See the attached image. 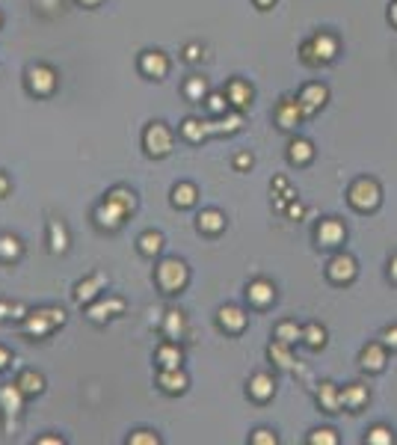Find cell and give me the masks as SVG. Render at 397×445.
Returning <instances> with one entry per match:
<instances>
[{
    "mask_svg": "<svg viewBox=\"0 0 397 445\" xmlns=\"http://www.w3.org/2000/svg\"><path fill=\"white\" fill-rule=\"evenodd\" d=\"M284 211H288V217H296V220H300L305 208H303V202H300V199H291V202H288V208H284Z\"/></svg>",
    "mask_w": 397,
    "mask_h": 445,
    "instance_id": "49",
    "label": "cell"
},
{
    "mask_svg": "<svg viewBox=\"0 0 397 445\" xmlns=\"http://www.w3.org/2000/svg\"><path fill=\"white\" fill-rule=\"evenodd\" d=\"M217 324L222 332H231V336H238V332L246 330V324H250V315L243 312L240 306H222L217 312Z\"/></svg>",
    "mask_w": 397,
    "mask_h": 445,
    "instance_id": "14",
    "label": "cell"
},
{
    "mask_svg": "<svg viewBox=\"0 0 397 445\" xmlns=\"http://www.w3.org/2000/svg\"><path fill=\"white\" fill-rule=\"evenodd\" d=\"M136 246H140V253L145 258H154V255H160V250H164V234L160 232H143Z\"/></svg>",
    "mask_w": 397,
    "mask_h": 445,
    "instance_id": "35",
    "label": "cell"
},
{
    "mask_svg": "<svg viewBox=\"0 0 397 445\" xmlns=\"http://www.w3.org/2000/svg\"><path fill=\"white\" fill-rule=\"evenodd\" d=\"M184 59H187V63H196V59H202V45H198V42H190L187 48H184Z\"/></svg>",
    "mask_w": 397,
    "mask_h": 445,
    "instance_id": "47",
    "label": "cell"
},
{
    "mask_svg": "<svg viewBox=\"0 0 397 445\" xmlns=\"http://www.w3.org/2000/svg\"><path fill=\"white\" fill-rule=\"evenodd\" d=\"M184 95H187L193 104H202L205 98H208V80L198 78V74H193V78L184 83Z\"/></svg>",
    "mask_w": 397,
    "mask_h": 445,
    "instance_id": "37",
    "label": "cell"
},
{
    "mask_svg": "<svg viewBox=\"0 0 397 445\" xmlns=\"http://www.w3.org/2000/svg\"><path fill=\"white\" fill-rule=\"evenodd\" d=\"M18 386L24 389V395H39L45 389V377L36 374V371H24V374L18 377Z\"/></svg>",
    "mask_w": 397,
    "mask_h": 445,
    "instance_id": "42",
    "label": "cell"
},
{
    "mask_svg": "<svg viewBox=\"0 0 397 445\" xmlns=\"http://www.w3.org/2000/svg\"><path fill=\"white\" fill-rule=\"evenodd\" d=\"M303 344H305V348H312V351L326 348V327L317 324V320L305 324V327H303Z\"/></svg>",
    "mask_w": 397,
    "mask_h": 445,
    "instance_id": "34",
    "label": "cell"
},
{
    "mask_svg": "<svg viewBox=\"0 0 397 445\" xmlns=\"http://www.w3.org/2000/svg\"><path fill=\"white\" fill-rule=\"evenodd\" d=\"M246 300L255 309H267L276 300V285H273L270 279H252L250 285H246Z\"/></svg>",
    "mask_w": 397,
    "mask_h": 445,
    "instance_id": "16",
    "label": "cell"
},
{
    "mask_svg": "<svg viewBox=\"0 0 397 445\" xmlns=\"http://www.w3.org/2000/svg\"><path fill=\"white\" fill-rule=\"evenodd\" d=\"M386 15H389V24L397 30V0H391V3H389V12H386Z\"/></svg>",
    "mask_w": 397,
    "mask_h": 445,
    "instance_id": "50",
    "label": "cell"
},
{
    "mask_svg": "<svg viewBox=\"0 0 397 445\" xmlns=\"http://www.w3.org/2000/svg\"><path fill=\"white\" fill-rule=\"evenodd\" d=\"M389 365V348L382 341H368L362 353H359V368L368 371V374H380Z\"/></svg>",
    "mask_w": 397,
    "mask_h": 445,
    "instance_id": "9",
    "label": "cell"
},
{
    "mask_svg": "<svg viewBox=\"0 0 397 445\" xmlns=\"http://www.w3.org/2000/svg\"><path fill=\"white\" fill-rule=\"evenodd\" d=\"M273 339L284 341V344H291V348H294L296 341H303V327L296 324V320H279L276 330H273Z\"/></svg>",
    "mask_w": 397,
    "mask_h": 445,
    "instance_id": "31",
    "label": "cell"
},
{
    "mask_svg": "<svg viewBox=\"0 0 397 445\" xmlns=\"http://www.w3.org/2000/svg\"><path fill=\"white\" fill-rule=\"evenodd\" d=\"M315 241H317L320 250H338V246L347 241V226H344V220H338V217L320 220V222H317V229H315Z\"/></svg>",
    "mask_w": 397,
    "mask_h": 445,
    "instance_id": "7",
    "label": "cell"
},
{
    "mask_svg": "<svg viewBox=\"0 0 397 445\" xmlns=\"http://www.w3.org/2000/svg\"><path fill=\"white\" fill-rule=\"evenodd\" d=\"M181 137L187 143H202L210 137V125L208 119H196V116H187L181 122Z\"/></svg>",
    "mask_w": 397,
    "mask_h": 445,
    "instance_id": "30",
    "label": "cell"
},
{
    "mask_svg": "<svg viewBox=\"0 0 397 445\" xmlns=\"http://www.w3.org/2000/svg\"><path fill=\"white\" fill-rule=\"evenodd\" d=\"M205 107H208V113L210 116H226L229 110H231V104H229V98H226V92H208V98H205Z\"/></svg>",
    "mask_w": 397,
    "mask_h": 445,
    "instance_id": "40",
    "label": "cell"
},
{
    "mask_svg": "<svg viewBox=\"0 0 397 445\" xmlns=\"http://www.w3.org/2000/svg\"><path fill=\"white\" fill-rule=\"evenodd\" d=\"M154 282L164 294H181L190 282V270L181 258H164L154 270Z\"/></svg>",
    "mask_w": 397,
    "mask_h": 445,
    "instance_id": "2",
    "label": "cell"
},
{
    "mask_svg": "<svg viewBox=\"0 0 397 445\" xmlns=\"http://www.w3.org/2000/svg\"><path fill=\"white\" fill-rule=\"evenodd\" d=\"M315 401L320 407V413H326V416L344 413V407H341V386H338V383H332V380H320L317 383Z\"/></svg>",
    "mask_w": 397,
    "mask_h": 445,
    "instance_id": "10",
    "label": "cell"
},
{
    "mask_svg": "<svg viewBox=\"0 0 397 445\" xmlns=\"http://www.w3.org/2000/svg\"><path fill=\"white\" fill-rule=\"evenodd\" d=\"M356 276H359V264L350 253H335L326 262V279L332 285H350Z\"/></svg>",
    "mask_w": 397,
    "mask_h": 445,
    "instance_id": "5",
    "label": "cell"
},
{
    "mask_svg": "<svg viewBox=\"0 0 397 445\" xmlns=\"http://www.w3.org/2000/svg\"><path fill=\"white\" fill-rule=\"evenodd\" d=\"M288 160L294 167H308L315 160V143L305 137H294L288 143Z\"/></svg>",
    "mask_w": 397,
    "mask_h": 445,
    "instance_id": "24",
    "label": "cell"
},
{
    "mask_svg": "<svg viewBox=\"0 0 397 445\" xmlns=\"http://www.w3.org/2000/svg\"><path fill=\"white\" fill-rule=\"evenodd\" d=\"M0 21H3V18H0Z\"/></svg>",
    "mask_w": 397,
    "mask_h": 445,
    "instance_id": "58",
    "label": "cell"
},
{
    "mask_svg": "<svg viewBox=\"0 0 397 445\" xmlns=\"http://www.w3.org/2000/svg\"><path fill=\"white\" fill-rule=\"evenodd\" d=\"M172 143H175V137H172V131L164 125V122H152L143 134V146L152 157H166L172 152Z\"/></svg>",
    "mask_w": 397,
    "mask_h": 445,
    "instance_id": "6",
    "label": "cell"
},
{
    "mask_svg": "<svg viewBox=\"0 0 397 445\" xmlns=\"http://www.w3.org/2000/svg\"><path fill=\"white\" fill-rule=\"evenodd\" d=\"M6 318H12V306L0 300V320H6Z\"/></svg>",
    "mask_w": 397,
    "mask_h": 445,
    "instance_id": "55",
    "label": "cell"
},
{
    "mask_svg": "<svg viewBox=\"0 0 397 445\" xmlns=\"http://www.w3.org/2000/svg\"><path fill=\"white\" fill-rule=\"evenodd\" d=\"M107 199L113 202V205H119L125 214H131L133 208H136V196H133V190H128V188H113L107 193Z\"/></svg>",
    "mask_w": 397,
    "mask_h": 445,
    "instance_id": "38",
    "label": "cell"
},
{
    "mask_svg": "<svg viewBox=\"0 0 397 445\" xmlns=\"http://www.w3.org/2000/svg\"><path fill=\"white\" fill-rule=\"evenodd\" d=\"M196 229L202 232V234H210V238H217V234L226 232V214L217 211V208H205V211L196 217Z\"/></svg>",
    "mask_w": 397,
    "mask_h": 445,
    "instance_id": "22",
    "label": "cell"
},
{
    "mask_svg": "<svg viewBox=\"0 0 397 445\" xmlns=\"http://www.w3.org/2000/svg\"><path fill=\"white\" fill-rule=\"evenodd\" d=\"M125 312V300L122 297H107V300H98V303H89V320H95V324H104L107 318H116Z\"/></svg>",
    "mask_w": 397,
    "mask_h": 445,
    "instance_id": "19",
    "label": "cell"
},
{
    "mask_svg": "<svg viewBox=\"0 0 397 445\" xmlns=\"http://www.w3.org/2000/svg\"><path fill=\"white\" fill-rule=\"evenodd\" d=\"M157 442H160V437L154 430H133L128 437V445H157Z\"/></svg>",
    "mask_w": 397,
    "mask_h": 445,
    "instance_id": "44",
    "label": "cell"
},
{
    "mask_svg": "<svg viewBox=\"0 0 397 445\" xmlns=\"http://www.w3.org/2000/svg\"><path fill=\"white\" fill-rule=\"evenodd\" d=\"M368 401H370V392H368L365 383H347V386L341 389V407L347 413H359Z\"/></svg>",
    "mask_w": 397,
    "mask_h": 445,
    "instance_id": "18",
    "label": "cell"
},
{
    "mask_svg": "<svg viewBox=\"0 0 397 445\" xmlns=\"http://www.w3.org/2000/svg\"><path fill=\"white\" fill-rule=\"evenodd\" d=\"M347 205L359 214H370L382 205V188L374 176H359L350 188H347Z\"/></svg>",
    "mask_w": 397,
    "mask_h": 445,
    "instance_id": "1",
    "label": "cell"
},
{
    "mask_svg": "<svg viewBox=\"0 0 397 445\" xmlns=\"http://www.w3.org/2000/svg\"><path fill=\"white\" fill-rule=\"evenodd\" d=\"M6 190H9V178L0 172V196H6Z\"/></svg>",
    "mask_w": 397,
    "mask_h": 445,
    "instance_id": "56",
    "label": "cell"
},
{
    "mask_svg": "<svg viewBox=\"0 0 397 445\" xmlns=\"http://www.w3.org/2000/svg\"><path fill=\"white\" fill-rule=\"evenodd\" d=\"M160 330H164L166 339L181 341L184 332H187V318H184V312H178V309H169V312H164V318H160Z\"/></svg>",
    "mask_w": 397,
    "mask_h": 445,
    "instance_id": "23",
    "label": "cell"
},
{
    "mask_svg": "<svg viewBox=\"0 0 397 445\" xmlns=\"http://www.w3.org/2000/svg\"><path fill=\"white\" fill-rule=\"evenodd\" d=\"M9 362H12V356H9V351H6V348H0V371H3V368H6Z\"/></svg>",
    "mask_w": 397,
    "mask_h": 445,
    "instance_id": "54",
    "label": "cell"
},
{
    "mask_svg": "<svg viewBox=\"0 0 397 445\" xmlns=\"http://www.w3.org/2000/svg\"><path fill=\"white\" fill-rule=\"evenodd\" d=\"M252 164H255V157H252L250 152H240L238 157H234V167H238L240 172H243V169H252Z\"/></svg>",
    "mask_w": 397,
    "mask_h": 445,
    "instance_id": "48",
    "label": "cell"
},
{
    "mask_svg": "<svg viewBox=\"0 0 397 445\" xmlns=\"http://www.w3.org/2000/svg\"><path fill=\"white\" fill-rule=\"evenodd\" d=\"M308 42H312V48H315V57H317V63H320V66L332 63V59L338 57V51H341L338 36H335V33H329V30H317V33H315Z\"/></svg>",
    "mask_w": 397,
    "mask_h": 445,
    "instance_id": "12",
    "label": "cell"
},
{
    "mask_svg": "<svg viewBox=\"0 0 397 445\" xmlns=\"http://www.w3.org/2000/svg\"><path fill=\"white\" fill-rule=\"evenodd\" d=\"M246 392H250V398L255 404H267L273 395H276V377L267 374V371H258V374H252L250 383H246Z\"/></svg>",
    "mask_w": 397,
    "mask_h": 445,
    "instance_id": "13",
    "label": "cell"
},
{
    "mask_svg": "<svg viewBox=\"0 0 397 445\" xmlns=\"http://www.w3.org/2000/svg\"><path fill=\"white\" fill-rule=\"evenodd\" d=\"M250 442L252 445H276L279 437H276V430H270V428H255L250 434Z\"/></svg>",
    "mask_w": 397,
    "mask_h": 445,
    "instance_id": "43",
    "label": "cell"
},
{
    "mask_svg": "<svg viewBox=\"0 0 397 445\" xmlns=\"http://www.w3.org/2000/svg\"><path fill=\"white\" fill-rule=\"evenodd\" d=\"M300 59H303L305 66H312V69H315V66H320V63H317V57H315L312 42H303V45H300Z\"/></svg>",
    "mask_w": 397,
    "mask_h": 445,
    "instance_id": "45",
    "label": "cell"
},
{
    "mask_svg": "<svg viewBox=\"0 0 397 445\" xmlns=\"http://www.w3.org/2000/svg\"><path fill=\"white\" fill-rule=\"evenodd\" d=\"M27 90L39 98H48L57 90V71L51 66H33L27 71Z\"/></svg>",
    "mask_w": 397,
    "mask_h": 445,
    "instance_id": "11",
    "label": "cell"
},
{
    "mask_svg": "<svg viewBox=\"0 0 397 445\" xmlns=\"http://www.w3.org/2000/svg\"><path fill=\"white\" fill-rule=\"evenodd\" d=\"M104 276L101 274H95V276H89V279H83V282H78V288H74V303H80V306H89L98 294H101V288H104Z\"/></svg>",
    "mask_w": 397,
    "mask_h": 445,
    "instance_id": "27",
    "label": "cell"
},
{
    "mask_svg": "<svg viewBox=\"0 0 397 445\" xmlns=\"http://www.w3.org/2000/svg\"><path fill=\"white\" fill-rule=\"evenodd\" d=\"M267 356H270V362L276 368H282V371H296V365H300L294 351H291V344H284V341H273L267 348Z\"/></svg>",
    "mask_w": 397,
    "mask_h": 445,
    "instance_id": "26",
    "label": "cell"
},
{
    "mask_svg": "<svg viewBox=\"0 0 397 445\" xmlns=\"http://www.w3.org/2000/svg\"><path fill=\"white\" fill-rule=\"evenodd\" d=\"M303 119H305V113H303L300 98H296V95H282L276 110H273V122H276V128L279 131H296L303 125Z\"/></svg>",
    "mask_w": 397,
    "mask_h": 445,
    "instance_id": "3",
    "label": "cell"
},
{
    "mask_svg": "<svg viewBox=\"0 0 397 445\" xmlns=\"http://www.w3.org/2000/svg\"><path fill=\"white\" fill-rule=\"evenodd\" d=\"M157 386L166 395H181V392H187L190 380H187V374H184V368H160L157 371Z\"/></svg>",
    "mask_w": 397,
    "mask_h": 445,
    "instance_id": "17",
    "label": "cell"
},
{
    "mask_svg": "<svg viewBox=\"0 0 397 445\" xmlns=\"http://www.w3.org/2000/svg\"><path fill=\"white\" fill-rule=\"evenodd\" d=\"M226 98H229L231 110H246L252 104L255 90H252V83H246L243 78H231L229 86H226Z\"/></svg>",
    "mask_w": 397,
    "mask_h": 445,
    "instance_id": "15",
    "label": "cell"
},
{
    "mask_svg": "<svg viewBox=\"0 0 397 445\" xmlns=\"http://www.w3.org/2000/svg\"><path fill=\"white\" fill-rule=\"evenodd\" d=\"M21 255V241L15 234H0V262H15Z\"/></svg>",
    "mask_w": 397,
    "mask_h": 445,
    "instance_id": "39",
    "label": "cell"
},
{
    "mask_svg": "<svg viewBox=\"0 0 397 445\" xmlns=\"http://www.w3.org/2000/svg\"><path fill=\"white\" fill-rule=\"evenodd\" d=\"M140 71L145 74V78H166V71H169V57L164 51H145L140 57Z\"/></svg>",
    "mask_w": 397,
    "mask_h": 445,
    "instance_id": "20",
    "label": "cell"
},
{
    "mask_svg": "<svg viewBox=\"0 0 397 445\" xmlns=\"http://www.w3.org/2000/svg\"><path fill=\"white\" fill-rule=\"evenodd\" d=\"M36 442H39V445H63V439H59V437H39Z\"/></svg>",
    "mask_w": 397,
    "mask_h": 445,
    "instance_id": "52",
    "label": "cell"
},
{
    "mask_svg": "<svg viewBox=\"0 0 397 445\" xmlns=\"http://www.w3.org/2000/svg\"><path fill=\"white\" fill-rule=\"evenodd\" d=\"M24 410V389L18 383H6L0 386V413L3 416H18Z\"/></svg>",
    "mask_w": 397,
    "mask_h": 445,
    "instance_id": "21",
    "label": "cell"
},
{
    "mask_svg": "<svg viewBox=\"0 0 397 445\" xmlns=\"http://www.w3.org/2000/svg\"><path fill=\"white\" fill-rule=\"evenodd\" d=\"M196 199H198L196 184L181 181V184H175V188H172V205H175V208H193Z\"/></svg>",
    "mask_w": 397,
    "mask_h": 445,
    "instance_id": "32",
    "label": "cell"
},
{
    "mask_svg": "<svg viewBox=\"0 0 397 445\" xmlns=\"http://www.w3.org/2000/svg\"><path fill=\"white\" fill-rule=\"evenodd\" d=\"M125 217H128V214L122 211L119 205L110 202V199H104L101 208L95 211V220H98V226H101V229H119L122 222H125Z\"/></svg>",
    "mask_w": 397,
    "mask_h": 445,
    "instance_id": "28",
    "label": "cell"
},
{
    "mask_svg": "<svg viewBox=\"0 0 397 445\" xmlns=\"http://www.w3.org/2000/svg\"><path fill=\"white\" fill-rule=\"evenodd\" d=\"M48 234H51V253H66L68 250V229L63 220H51L48 222Z\"/></svg>",
    "mask_w": 397,
    "mask_h": 445,
    "instance_id": "33",
    "label": "cell"
},
{
    "mask_svg": "<svg viewBox=\"0 0 397 445\" xmlns=\"http://www.w3.org/2000/svg\"><path fill=\"white\" fill-rule=\"evenodd\" d=\"M380 341L386 344L389 351H397V324H391V327H386L382 330V336H380Z\"/></svg>",
    "mask_w": 397,
    "mask_h": 445,
    "instance_id": "46",
    "label": "cell"
},
{
    "mask_svg": "<svg viewBox=\"0 0 397 445\" xmlns=\"http://www.w3.org/2000/svg\"><path fill=\"white\" fill-rule=\"evenodd\" d=\"M243 110H229L226 116H217V122H210L208 119V125H210V134H238L243 128Z\"/></svg>",
    "mask_w": 397,
    "mask_h": 445,
    "instance_id": "29",
    "label": "cell"
},
{
    "mask_svg": "<svg viewBox=\"0 0 397 445\" xmlns=\"http://www.w3.org/2000/svg\"><path fill=\"white\" fill-rule=\"evenodd\" d=\"M308 445H338L341 439H338V430L335 428H315L312 434H308V439H305Z\"/></svg>",
    "mask_w": 397,
    "mask_h": 445,
    "instance_id": "41",
    "label": "cell"
},
{
    "mask_svg": "<svg viewBox=\"0 0 397 445\" xmlns=\"http://www.w3.org/2000/svg\"><path fill=\"white\" fill-rule=\"evenodd\" d=\"M78 3H80V6H86V9H95L98 3H101V0H78Z\"/></svg>",
    "mask_w": 397,
    "mask_h": 445,
    "instance_id": "57",
    "label": "cell"
},
{
    "mask_svg": "<svg viewBox=\"0 0 397 445\" xmlns=\"http://www.w3.org/2000/svg\"><path fill=\"white\" fill-rule=\"evenodd\" d=\"M394 442H397L394 430L386 425H374V428H368V434H365V445H394Z\"/></svg>",
    "mask_w": 397,
    "mask_h": 445,
    "instance_id": "36",
    "label": "cell"
},
{
    "mask_svg": "<svg viewBox=\"0 0 397 445\" xmlns=\"http://www.w3.org/2000/svg\"><path fill=\"white\" fill-rule=\"evenodd\" d=\"M296 98H300V104H303L305 119H312L315 113H320V110L326 107V101H329V86L320 83V80H312V83H305L303 90L296 92Z\"/></svg>",
    "mask_w": 397,
    "mask_h": 445,
    "instance_id": "8",
    "label": "cell"
},
{
    "mask_svg": "<svg viewBox=\"0 0 397 445\" xmlns=\"http://www.w3.org/2000/svg\"><path fill=\"white\" fill-rule=\"evenodd\" d=\"M154 362H157V368H181V362H184L181 344H178V341H172V339H166V341L157 348Z\"/></svg>",
    "mask_w": 397,
    "mask_h": 445,
    "instance_id": "25",
    "label": "cell"
},
{
    "mask_svg": "<svg viewBox=\"0 0 397 445\" xmlns=\"http://www.w3.org/2000/svg\"><path fill=\"white\" fill-rule=\"evenodd\" d=\"M389 282L397 285V255H391V262H389Z\"/></svg>",
    "mask_w": 397,
    "mask_h": 445,
    "instance_id": "51",
    "label": "cell"
},
{
    "mask_svg": "<svg viewBox=\"0 0 397 445\" xmlns=\"http://www.w3.org/2000/svg\"><path fill=\"white\" fill-rule=\"evenodd\" d=\"M252 3H255L258 9H261V12H267V9L276 6V0H252Z\"/></svg>",
    "mask_w": 397,
    "mask_h": 445,
    "instance_id": "53",
    "label": "cell"
},
{
    "mask_svg": "<svg viewBox=\"0 0 397 445\" xmlns=\"http://www.w3.org/2000/svg\"><path fill=\"white\" fill-rule=\"evenodd\" d=\"M63 324H66V312H63V309H39V312H30L27 315V324H24V330H27V336L45 339L54 327H63Z\"/></svg>",
    "mask_w": 397,
    "mask_h": 445,
    "instance_id": "4",
    "label": "cell"
}]
</instances>
